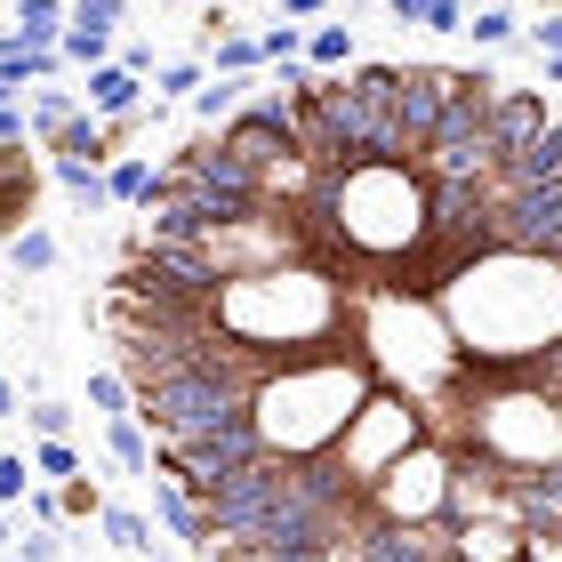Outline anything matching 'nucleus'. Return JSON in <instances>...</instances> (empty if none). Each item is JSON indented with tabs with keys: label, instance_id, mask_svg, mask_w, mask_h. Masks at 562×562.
Instances as JSON below:
<instances>
[{
	"label": "nucleus",
	"instance_id": "obj_1",
	"mask_svg": "<svg viewBox=\"0 0 562 562\" xmlns=\"http://www.w3.org/2000/svg\"><path fill=\"white\" fill-rule=\"evenodd\" d=\"M210 329H225L234 346L266 353V362H305V353H353L346 346V281L338 266L305 234L297 258H273L258 273H225L201 297Z\"/></svg>",
	"mask_w": 562,
	"mask_h": 562
},
{
	"label": "nucleus",
	"instance_id": "obj_2",
	"mask_svg": "<svg viewBox=\"0 0 562 562\" xmlns=\"http://www.w3.org/2000/svg\"><path fill=\"white\" fill-rule=\"evenodd\" d=\"M378 386L362 353H305V362H266V378L249 386L241 418L249 442L266 458H322L346 434V418L362 411V394Z\"/></svg>",
	"mask_w": 562,
	"mask_h": 562
},
{
	"label": "nucleus",
	"instance_id": "obj_3",
	"mask_svg": "<svg viewBox=\"0 0 562 562\" xmlns=\"http://www.w3.org/2000/svg\"><path fill=\"white\" fill-rule=\"evenodd\" d=\"M458 450L491 458L506 474L562 467V394H547L539 378H491L467 411V442Z\"/></svg>",
	"mask_w": 562,
	"mask_h": 562
},
{
	"label": "nucleus",
	"instance_id": "obj_4",
	"mask_svg": "<svg viewBox=\"0 0 562 562\" xmlns=\"http://www.w3.org/2000/svg\"><path fill=\"white\" fill-rule=\"evenodd\" d=\"M362 506H370V522H442L450 515V450L418 434L394 467H378L362 482Z\"/></svg>",
	"mask_w": 562,
	"mask_h": 562
},
{
	"label": "nucleus",
	"instance_id": "obj_5",
	"mask_svg": "<svg viewBox=\"0 0 562 562\" xmlns=\"http://www.w3.org/2000/svg\"><path fill=\"white\" fill-rule=\"evenodd\" d=\"M411 442H418V402H402L394 386H370L362 411L346 418V434L329 442V467H338L353 491H362V482H370L378 467H394Z\"/></svg>",
	"mask_w": 562,
	"mask_h": 562
},
{
	"label": "nucleus",
	"instance_id": "obj_6",
	"mask_svg": "<svg viewBox=\"0 0 562 562\" xmlns=\"http://www.w3.org/2000/svg\"><path fill=\"white\" fill-rule=\"evenodd\" d=\"M450 562H522V522H506V515H458L450 522Z\"/></svg>",
	"mask_w": 562,
	"mask_h": 562
},
{
	"label": "nucleus",
	"instance_id": "obj_7",
	"mask_svg": "<svg viewBox=\"0 0 562 562\" xmlns=\"http://www.w3.org/2000/svg\"><path fill=\"white\" fill-rule=\"evenodd\" d=\"M33 210H41V161L16 137V145H0V241H9L16 225H33Z\"/></svg>",
	"mask_w": 562,
	"mask_h": 562
},
{
	"label": "nucleus",
	"instance_id": "obj_8",
	"mask_svg": "<svg viewBox=\"0 0 562 562\" xmlns=\"http://www.w3.org/2000/svg\"><path fill=\"white\" fill-rule=\"evenodd\" d=\"M145 491H153V515H161V530H169L177 547H186V554H210V530H201V506L186 498V482L153 467V474H145Z\"/></svg>",
	"mask_w": 562,
	"mask_h": 562
},
{
	"label": "nucleus",
	"instance_id": "obj_9",
	"mask_svg": "<svg viewBox=\"0 0 562 562\" xmlns=\"http://www.w3.org/2000/svg\"><path fill=\"white\" fill-rule=\"evenodd\" d=\"M81 105H89L97 121H113V113H137V105H145V72H130L121 57L89 65V72H81Z\"/></svg>",
	"mask_w": 562,
	"mask_h": 562
},
{
	"label": "nucleus",
	"instance_id": "obj_10",
	"mask_svg": "<svg viewBox=\"0 0 562 562\" xmlns=\"http://www.w3.org/2000/svg\"><path fill=\"white\" fill-rule=\"evenodd\" d=\"M48 153H57V161H97V169H105V161H113V121H97V113L81 105L57 137H48Z\"/></svg>",
	"mask_w": 562,
	"mask_h": 562
},
{
	"label": "nucleus",
	"instance_id": "obj_11",
	"mask_svg": "<svg viewBox=\"0 0 562 562\" xmlns=\"http://www.w3.org/2000/svg\"><path fill=\"white\" fill-rule=\"evenodd\" d=\"M57 258H65V249H57V234H48V225L33 217V225H16V234H9V266L24 273V281H41V273H57Z\"/></svg>",
	"mask_w": 562,
	"mask_h": 562
},
{
	"label": "nucleus",
	"instance_id": "obj_12",
	"mask_svg": "<svg viewBox=\"0 0 562 562\" xmlns=\"http://www.w3.org/2000/svg\"><path fill=\"white\" fill-rule=\"evenodd\" d=\"M153 169H161V161H145V153H113V161H105V193H113V210H145Z\"/></svg>",
	"mask_w": 562,
	"mask_h": 562
},
{
	"label": "nucleus",
	"instance_id": "obj_13",
	"mask_svg": "<svg viewBox=\"0 0 562 562\" xmlns=\"http://www.w3.org/2000/svg\"><path fill=\"white\" fill-rule=\"evenodd\" d=\"M105 450H113V467H121V474H137V482L153 474V434H145L130 411H121V418H105Z\"/></svg>",
	"mask_w": 562,
	"mask_h": 562
},
{
	"label": "nucleus",
	"instance_id": "obj_14",
	"mask_svg": "<svg viewBox=\"0 0 562 562\" xmlns=\"http://www.w3.org/2000/svg\"><path fill=\"white\" fill-rule=\"evenodd\" d=\"M57 33H65V0H16L9 41H24V48H57Z\"/></svg>",
	"mask_w": 562,
	"mask_h": 562
},
{
	"label": "nucleus",
	"instance_id": "obj_15",
	"mask_svg": "<svg viewBox=\"0 0 562 562\" xmlns=\"http://www.w3.org/2000/svg\"><path fill=\"white\" fill-rule=\"evenodd\" d=\"M467 33H474V48H515V41H522L515 0H474V9H467Z\"/></svg>",
	"mask_w": 562,
	"mask_h": 562
},
{
	"label": "nucleus",
	"instance_id": "obj_16",
	"mask_svg": "<svg viewBox=\"0 0 562 562\" xmlns=\"http://www.w3.org/2000/svg\"><path fill=\"white\" fill-rule=\"evenodd\" d=\"M97 530H105L121 554H153L161 562V539H153V522L137 515V506H97Z\"/></svg>",
	"mask_w": 562,
	"mask_h": 562
},
{
	"label": "nucleus",
	"instance_id": "obj_17",
	"mask_svg": "<svg viewBox=\"0 0 562 562\" xmlns=\"http://www.w3.org/2000/svg\"><path fill=\"white\" fill-rule=\"evenodd\" d=\"M201 81H210V65H201V57H177V65H153V72H145V97H153V105H186Z\"/></svg>",
	"mask_w": 562,
	"mask_h": 562
},
{
	"label": "nucleus",
	"instance_id": "obj_18",
	"mask_svg": "<svg viewBox=\"0 0 562 562\" xmlns=\"http://www.w3.org/2000/svg\"><path fill=\"white\" fill-rule=\"evenodd\" d=\"M72 113H81V89H57V81H41V97L24 105V130H33V137L48 145V137H57Z\"/></svg>",
	"mask_w": 562,
	"mask_h": 562
},
{
	"label": "nucleus",
	"instance_id": "obj_19",
	"mask_svg": "<svg viewBox=\"0 0 562 562\" xmlns=\"http://www.w3.org/2000/svg\"><path fill=\"white\" fill-rule=\"evenodd\" d=\"M24 458H33V474L48 482V491H57L65 474H81V450H72V434H33V450H24Z\"/></svg>",
	"mask_w": 562,
	"mask_h": 562
},
{
	"label": "nucleus",
	"instance_id": "obj_20",
	"mask_svg": "<svg viewBox=\"0 0 562 562\" xmlns=\"http://www.w3.org/2000/svg\"><path fill=\"white\" fill-rule=\"evenodd\" d=\"M48 177H57V186L81 201V210H113V193H105V169L97 161H48Z\"/></svg>",
	"mask_w": 562,
	"mask_h": 562
},
{
	"label": "nucleus",
	"instance_id": "obj_21",
	"mask_svg": "<svg viewBox=\"0 0 562 562\" xmlns=\"http://www.w3.org/2000/svg\"><path fill=\"white\" fill-rule=\"evenodd\" d=\"M305 65H314V72L353 65V24H314V33H305Z\"/></svg>",
	"mask_w": 562,
	"mask_h": 562
},
{
	"label": "nucleus",
	"instance_id": "obj_22",
	"mask_svg": "<svg viewBox=\"0 0 562 562\" xmlns=\"http://www.w3.org/2000/svg\"><path fill=\"white\" fill-rule=\"evenodd\" d=\"M57 57L89 72V65H105V57H113V33H89V24H65V33H57Z\"/></svg>",
	"mask_w": 562,
	"mask_h": 562
},
{
	"label": "nucleus",
	"instance_id": "obj_23",
	"mask_svg": "<svg viewBox=\"0 0 562 562\" xmlns=\"http://www.w3.org/2000/svg\"><path fill=\"white\" fill-rule=\"evenodd\" d=\"M290 57H305V24H290V16H273L266 33H258V65H290Z\"/></svg>",
	"mask_w": 562,
	"mask_h": 562
},
{
	"label": "nucleus",
	"instance_id": "obj_24",
	"mask_svg": "<svg viewBox=\"0 0 562 562\" xmlns=\"http://www.w3.org/2000/svg\"><path fill=\"white\" fill-rule=\"evenodd\" d=\"M210 72H266L258 65V41H249V33H217L210 41Z\"/></svg>",
	"mask_w": 562,
	"mask_h": 562
},
{
	"label": "nucleus",
	"instance_id": "obj_25",
	"mask_svg": "<svg viewBox=\"0 0 562 562\" xmlns=\"http://www.w3.org/2000/svg\"><path fill=\"white\" fill-rule=\"evenodd\" d=\"M130 0H65V24H89V33H121Z\"/></svg>",
	"mask_w": 562,
	"mask_h": 562
},
{
	"label": "nucleus",
	"instance_id": "obj_26",
	"mask_svg": "<svg viewBox=\"0 0 562 562\" xmlns=\"http://www.w3.org/2000/svg\"><path fill=\"white\" fill-rule=\"evenodd\" d=\"M97 506H105V498H97V482H81V474L57 482V515L65 522H97Z\"/></svg>",
	"mask_w": 562,
	"mask_h": 562
},
{
	"label": "nucleus",
	"instance_id": "obj_27",
	"mask_svg": "<svg viewBox=\"0 0 562 562\" xmlns=\"http://www.w3.org/2000/svg\"><path fill=\"white\" fill-rule=\"evenodd\" d=\"M89 402H97V418H121L130 411V378L121 370H89Z\"/></svg>",
	"mask_w": 562,
	"mask_h": 562
},
{
	"label": "nucleus",
	"instance_id": "obj_28",
	"mask_svg": "<svg viewBox=\"0 0 562 562\" xmlns=\"http://www.w3.org/2000/svg\"><path fill=\"white\" fill-rule=\"evenodd\" d=\"M33 434H72V402H57V394H33V411H16Z\"/></svg>",
	"mask_w": 562,
	"mask_h": 562
},
{
	"label": "nucleus",
	"instance_id": "obj_29",
	"mask_svg": "<svg viewBox=\"0 0 562 562\" xmlns=\"http://www.w3.org/2000/svg\"><path fill=\"white\" fill-rule=\"evenodd\" d=\"M24 491H33V458H24V450H0V506H16Z\"/></svg>",
	"mask_w": 562,
	"mask_h": 562
},
{
	"label": "nucleus",
	"instance_id": "obj_30",
	"mask_svg": "<svg viewBox=\"0 0 562 562\" xmlns=\"http://www.w3.org/2000/svg\"><path fill=\"white\" fill-rule=\"evenodd\" d=\"M426 33H467V0H426Z\"/></svg>",
	"mask_w": 562,
	"mask_h": 562
},
{
	"label": "nucleus",
	"instance_id": "obj_31",
	"mask_svg": "<svg viewBox=\"0 0 562 562\" xmlns=\"http://www.w3.org/2000/svg\"><path fill=\"white\" fill-rule=\"evenodd\" d=\"M16 554L24 562H57L65 554V530H33V539H16Z\"/></svg>",
	"mask_w": 562,
	"mask_h": 562
},
{
	"label": "nucleus",
	"instance_id": "obj_32",
	"mask_svg": "<svg viewBox=\"0 0 562 562\" xmlns=\"http://www.w3.org/2000/svg\"><path fill=\"white\" fill-rule=\"evenodd\" d=\"M530 41H539V48H562V9H547L539 24H530Z\"/></svg>",
	"mask_w": 562,
	"mask_h": 562
},
{
	"label": "nucleus",
	"instance_id": "obj_33",
	"mask_svg": "<svg viewBox=\"0 0 562 562\" xmlns=\"http://www.w3.org/2000/svg\"><path fill=\"white\" fill-rule=\"evenodd\" d=\"M281 16H290V24H314V16H329V0H281Z\"/></svg>",
	"mask_w": 562,
	"mask_h": 562
},
{
	"label": "nucleus",
	"instance_id": "obj_34",
	"mask_svg": "<svg viewBox=\"0 0 562 562\" xmlns=\"http://www.w3.org/2000/svg\"><path fill=\"white\" fill-rule=\"evenodd\" d=\"M16 137H33L24 130V105H0V145H16Z\"/></svg>",
	"mask_w": 562,
	"mask_h": 562
},
{
	"label": "nucleus",
	"instance_id": "obj_35",
	"mask_svg": "<svg viewBox=\"0 0 562 562\" xmlns=\"http://www.w3.org/2000/svg\"><path fill=\"white\" fill-rule=\"evenodd\" d=\"M386 16L394 24H426V0H386Z\"/></svg>",
	"mask_w": 562,
	"mask_h": 562
},
{
	"label": "nucleus",
	"instance_id": "obj_36",
	"mask_svg": "<svg viewBox=\"0 0 562 562\" xmlns=\"http://www.w3.org/2000/svg\"><path fill=\"white\" fill-rule=\"evenodd\" d=\"M539 81H547V89H562V48H539Z\"/></svg>",
	"mask_w": 562,
	"mask_h": 562
},
{
	"label": "nucleus",
	"instance_id": "obj_37",
	"mask_svg": "<svg viewBox=\"0 0 562 562\" xmlns=\"http://www.w3.org/2000/svg\"><path fill=\"white\" fill-rule=\"evenodd\" d=\"M24 411V386H16V378H0V418H16Z\"/></svg>",
	"mask_w": 562,
	"mask_h": 562
},
{
	"label": "nucleus",
	"instance_id": "obj_38",
	"mask_svg": "<svg viewBox=\"0 0 562 562\" xmlns=\"http://www.w3.org/2000/svg\"><path fill=\"white\" fill-rule=\"evenodd\" d=\"M161 9H201V0H161Z\"/></svg>",
	"mask_w": 562,
	"mask_h": 562
},
{
	"label": "nucleus",
	"instance_id": "obj_39",
	"mask_svg": "<svg viewBox=\"0 0 562 562\" xmlns=\"http://www.w3.org/2000/svg\"><path fill=\"white\" fill-rule=\"evenodd\" d=\"M0 562H24V554H0Z\"/></svg>",
	"mask_w": 562,
	"mask_h": 562
},
{
	"label": "nucleus",
	"instance_id": "obj_40",
	"mask_svg": "<svg viewBox=\"0 0 562 562\" xmlns=\"http://www.w3.org/2000/svg\"><path fill=\"white\" fill-rule=\"evenodd\" d=\"M346 9H362V0H346Z\"/></svg>",
	"mask_w": 562,
	"mask_h": 562
},
{
	"label": "nucleus",
	"instance_id": "obj_41",
	"mask_svg": "<svg viewBox=\"0 0 562 562\" xmlns=\"http://www.w3.org/2000/svg\"><path fill=\"white\" fill-rule=\"evenodd\" d=\"M547 9H562V0H547Z\"/></svg>",
	"mask_w": 562,
	"mask_h": 562
},
{
	"label": "nucleus",
	"instance_id": "obj_42",
	"mask_svg": "<svg viewBox=\"0 0 562 562\" xmlns=\"http://www.w3.org/2000/svg\"><path fill=\"white\" fill-rule=\"evenodd\" d=\"M467 9H474V0H467Z\"/></svg>",
	"mask_w": 562,
	"mask_h": 562
}]
</instances>
